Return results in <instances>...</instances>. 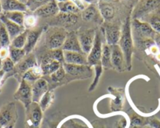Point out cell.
Wrapping results in <instances>:
<instances>
[{
  "mask_svg": "<svg viewBox=\"0 0 160 128\" xmlns=\"http://www.w3.org/2000/svg\"><path fill=\"white\" fill-rule=\"evenodd\" d=\"M118 44L124 54L127 69L130 71L132 69V58L134 50V44L131 31V14L128 15L122 22L121 36Z\"/></svg>",
  "mask_w": 160,
  "mask_h": 128,
  "instance_id": "6da1fadb",
  "label": "cell"
},
{
  "mask_svg": "<svg viewBox=\"0 0 160 128\" xmlns=\"http://www.w3.org/2000/svg\"><path fill=\"white\" fill-rule=\"evenodd\" d=\"M48 26L63 28L68 32L77 31L82 26L80 13H65L60 12L58 15L47 21Z\"/></svg>",
  "mask_w": 160,
  "mask_h": 128,
  "instance_id": "7a4b0ae2",
  "label": "cell"
},
{
  "mask_svg": "<svg viewBox=\"0 0 160 128\" xmlns=\"http://www.w3.org/2000/svg\"><path fill=\"white\" fill-rule=\"evenodd\" d=\"M131 31L134 46L149 40H154L156 34L148 23L138 19H131Z\"/></svg>",
  "mask_w": 160,
  "mask_h": 128,
  "instance_id": "3957f363",
  "label": "cell"
},
{
  "mask_svg": "<svg viewBox=\"0 0 160 128\" xmlns=\"http://www.w3.org/2000/svg\"><path fill=\"white\" fill-rule=\"evenodd\" d=\"M68 32L63 28L48 26L45 30V49L57 50L62 48Z\"/></svg>",
  "mask_w": 160,
  "mask_h": 128,
  "instance_id": "277c9868",
  "label": "cell"
},
{
  "mask_svg": "<svg viewBox=\"0 0 160 128\" xmlns=\"http://www.w3.org/2000/svg\"><path fill=\"white\" fill-rule=\"evenodd\" d=\"M81 20H82V26L87 28H94L95 26L101 27L104 22L102 16H101L98 5H87L84 10L80 13Z\"/></svg>",
  "mask_w": 160,
  "mask_h": 128,
  "instance_id": "5b68a950",
  "label": "cell"
},
{
  "mask_svg": "<svg viewBox=\"0 0 160 128\" xmlns=\"http://www.w3.org/2000/svg\"><path fill=\"white\" fill-rule=\"evenodd\" d=\"M122 21H112V22L104 21L101 26L103 36L108 45L112 46L118 44L121 36V32H122Z\"/></svg>",
  "mask_w": 160,
  "mask_h": 128,
  "instance_id": "8992f818",
  "label": "cell"
},
{
  "mask_svg": "<svg viewBox=\"0 0 160 128\" xmlns=\"http://www.w3.org/2000/svg\"><path fill=\"white\" fill-rule=\"evenodd\" d=\"M160 8V0H139L131 12V19L141 20Z\"/></svg>",
  "mask_w": 160,
  "mask_h": 128,
  "instance_id": "52a82bcc",
  "label": "cell"
},
{
  "mask_svg": "<svg viewBox=\"0 0 160 128\" xmlns=\"http://www.w3.org/2000/svg\"><path fill=\"white\" fill-rule=\"evenodd\" d=\"M98 6L100 13L104 21H107V22L121 21L117 18V13L119 12L120 7H122V4L118 2V0L112 1V2L101 0Z\"/></svg>",
  "mask_w": 160,
  "mask_h": 128,
  "instance_id": "ba28073f",
  "label": "cell"
},
{
  "mask_svg": "<svg viewBox=\"0 0 160 128\" xmlns=\"http://www.w3.org/2000/svg\"><path fill=\"white\" fill-rule=\"evenodd\" d=\"M97 28H91L81 26L77 32L78 40L82 51L84 54L88 55L93 47L94 43L95 35H96Z\"/></svg>",
  "mask_w": 160,
  "mask_h": 128,
  "instance_id": "9c48e42d",
  "label": "cell"
},
{
  "mask_svg": "<svg viewBox=\"0 0 160 128\" xmlns=\"http://www.w3.org/2000/svg\"><path fill=\"white\" fill-rule=\"evenodd\" d=\"M25 128H40L42 120V111L37 102H32L25 109Z\"/></svg>",
  "mask_w": 160,
  "mask_h": 128,
  "instance_id": "30bf717a",
  "label": "cell"
},
{
  "mask_svg": "<svg viewBox=\"0 0 160 128\" xmlns=\"http://www.w3.org/2000/svg\"><path fill=\"white\" fill-rule=\"evenodd\" d=\"M103 47V34L101 28H97L94 43L91 50L87 55V64L89 66H95L101 63V53Z\"/></svg>",
  "mask_w": 160,
  "mask_h": 128,
  "instance_id": "8fae6325",
  "label": "cell"
},
{
  "mask_svg": "<svg viewBox=\"0 0 160 128\" xmlns=\"http://www.w3.org/2000/svg\"><path fill=\"white\" fill-rule=\"evenodd\" d=\"M18 112L16 105L13 101L6 103L0 109V126L4 128L10 123L17 122Z\"/></svg>",
  "mask_w": 160,
  "mask_h": 128,
  "instance_id": "7c38bea8",
  "label": "cell"
},
{
  "mask_svg": "<svg viewBox=\"0 0 160 128\" xmlns=\"http://www.w3.org/2000/svg\"><path fill=\"white\" fill-rule=\"evenodd\" d=\"M13 98L19 101L24 105V109L28 108L32 103V86L26 80L21 79L17 91L13 95Z\"/></svg>",
  "mask_w": 160,
  "mask_h": 128,
  "instance_id": "4fadbf2b",
  "label": "cell"
},
{
  "mask_svg": "<svg viewBox=\"0 0 160 128\" xmlns=\"http://www.w3.org/2000/svg\"><path fill=\"white\" fill-rule=\"evenodd\" d=\"M63 67L67 75L75 79L90 78L93 75V71L90 66L80 65V64H71L63 63Z\"/></svg>",
  "mask_w": 160,
  "mask_h": 128,
  "instance_id": "5bb4252c",
  "label": "cell"
},
{
  "mask_svg": "<svg viewBox=\"0 0 160 128\" xmlns=\"http://www.w3.org/2000/svg\"><path fill=\"white\" fill-rule=\"evenodd\" d=\"M47 27V25L36 26L32 29H28L27 41H26V44L24 48L27 54L32 53L33 50L36 47L41 35H42L43 32H45Z\"/></svg>",
  "mask_w": 160,
  "mask_h": 128,
  "instance_id": "9a60e30c",
  "label": "cell"
},
{
  "mask_svg": "<svg viewBox=\"0 0 160 128\" xmlns=\"http://www.w3.org/2000/svg\"><path fill=\"white\" fill-rule=\"evenodd\" d=\"M38 65L39 64H38V61H37V58L35 54H34L32 53L28 54L20 62L15 64L13 71L11 73H9V75H7V77L10 76L11 75H21V77H22V75L28 69H32L33 67H36V66Z\"/></svg>",
  "mask_w": 160,
  "mask_h": 128,
  "instance_id": "2e32d148",
  "label": "cell"
},
{
  "mask_svg": "<svg viewBox=\"0 0 160 128\" xmlns=\"http://www.w3.org/2000/svg\"><path fill=\"white\" fill-rule=\"evenodd\" d=\"M59 13L60 10L56 0H51L48 3L45 4L33 12L37 18H42V19H50Z\"/></svg>",
  "mask_w": 160,
  "mask_h": 128,
  "instance_id": "e0dca14e",
  "label": "cell"
},
{
  "mask_svg": "<svg viewBox=\"0 0 160 128\" xmlns=\"http://www.w3.org/2000/svg\"><path fill=\"white\" fill-rule=\"evenodd\" d=\"M111 50H112V69L120 72H124L127 69L125 58L118 44L111 46Z\"/></svg>",
  "mask_w": 160,
  "mask_h": 128,
  "instance_id": "ac0fdd59",
  "label": "cell"
},
{
  "mask_svg": "<svg viewBox=\"0 0 160 128\" xmlns=\"http://www.w3.org/2000/svg\"><path fill=\"white\" fill-rule=\"evenodd\" d=\"M50 83L45 78L42 77L32 84V102H39L40 99L49 90Z\"/></svg>",
  "mask_w": 160,
  "mask_h": 128,
  "instance_id": "d6986e66",
  "label": "cell"
},
{
  "mask_svg": "<svg viewBox=\"0 0 160 128\" xmlns=\"http://www.w3.org/2000/svg\"><path fill=\"white\" fill-rule=\"evenodd\" d=\"M58 128H93L87 120L79 115H72L64 119Z\"/></svg>",
  "mask_w": 160,
  "mask_h": 128,
  "instance_id": "ffe728a7",
  "label": "cell"
},
{
  "mask_svg": "<svg viewBox=\"0 0 160 128\" xmlns=\"http://www.w3.org/2000/svg\"><path fill=\"white\" fill-rule=\"evenodd\" d=\"M61 49L64 51H75L82 53L76 31L68 32Z\"/></svg>",
  "mask_w": 160,
  "mask_h": 128,
  "instance_id": "44dd1931",
  "label": "cell"
},
{
  "mask_svg": "<svg viewBox=\"0 0 160 128\" xmlns=\"http://www.w3.org/2000/svg\"><path fill=\"white\" fill-rule=\"evenodd\" d=\"M64 61L67 64L88 65L87 55L80 52L64 51Z\"/></svg>",
  "mask_w": 160,
  "mask_h": 128,
  "instance_id": "7402d4cb",
  "label": "cell"
},
{
  "mask_svg": "<svg viewBox=\"0 0 160 128\" xmlns=\"http://www.w3.org/2000/svg\"><path fill=\"white\" fill-rule=\"evenodd\" d=\"M0 20L3 22V24H5L6 28H7V32H8L9 35H10V40H13L15 37L18 36V35H20L21 33H22L24 30H25V28L24 26H21L19 24H16V23L13 22L10 20L7 19L5 16L1 13L0 14Z\"/></svg>",
  "mask_w": 160,
  "mask_h": 128,
  "instance_id": "603a6c76",
  "label": "cell"
},
{
  "mask_svg": "<svg viewBox=\"0 0 160 128\" xmlns=\"http://www.w3.org/2000/svg\"><path fill=\"white\" fill-rule=\"evenodd\" d=\"M112 90V96L114 98L111 99L110 111L112 112H119L122 110L124 104V96L122 90H117L114 88H109Z\"/></svg>",
  "mask_w": 160,
  "mask_h": 128,
  "instance_id": "cb8c5ba5",
  "label": "cell"
},
{
  "mask_svg": "<svg viewBox=\"0 0 160 128\" xmlns=\"http://www.w3.org/2000/svg\"><path fill=\"white\" fill-rule=\"evenodd\" d=\"M2 12L21 11L28 12V7L25 4L22 3L18 0H1Z\"/></svg>",
  "mask_w": 160,
  "mask_h": 128,
  "instance_id": "d4e9b609",
  "label": "cell"
},
{
  "mask_svg": "<svg viewBox=\"0 0 160 128\" xmlns=\"http://www.w3.org/2000/svg\"><path fill=\"white\" fill-rule=\"evenodd\" d=\"M150 118L143 116L136 112L129 114V126L128 128H146L149 124Z\"/></svg>",
  "mask_w": 160,
  "mask_h": 128,
  "instance_id": "484cf974",
  "label": "cell"
},
{
  "mask_svg": "<svg viewBox=\"0 0 160 128\" xmlns=\"http://www.w3.org/2000/svg\"><path fill=\"white\" fill-rule=\"evenodd\" d=\"M140 21L148 23L155 32L160 33V8L150 13Z\"/></svg>",
  "mask_w": 160,
  "mask_h": 128,
  "instance_id": "4316f807",
  "label": "cell"
},
{
  "mask_svg": "<svg viewBox=\"0 0 160 128\" xmlns=\"http://www.w3.org/2000/svg\"><path fill=\"white\" fill-rule=\"evenodd\" d=\"M101 63L103 69H112V50L111 46L107 44H103L102 53H101Z\"/></svg>",
  "mask_w": 160,
  "mask_h": 128,
  "instance_id": "83f0119b",
  "label": "cell"
},
{
  "mask_svg": "<svg viewBox=\"0 0 160 128\" xmlns=\"http://www.w3.org/2000/svg\"><path fill=\"white\" fill-rule=\"evenodd\" d=\"M42 77V72L41 67L39 65L36 67H33L28 69L24 75H22L21 79L26 80L28 83H35L37 80Z\"/></svg>",
  "mask_w": 160,
  "mask_h": 128,
  "instance_id": "f1b7e54d",
  "label": "cell"
},
{
  "mask_svg": "<svg viewBox=\"0 0 160 128\" xmlns=\"http://www.w3.org/2000/svg\"><path fill=\"white\" fill-rule=\"evenodd\" d=\"M62 65L63 63L56 61V60H52V61H48V62L45 63V64H41L40 67H41V69H42V76L52 75L55 72H57Z\"/></svg>",
  "mask_w": 160,
  "mask_h": 128,
  "instance_id": "f546056e",
  "label": "cell"
},
{
  "mask_svg": "<svg viewBox=\"0 0 160 128\" xmlns=\"http://www.w3.org/2000/svg\"><path fill=\"white\" fill-rule=\"evenodd\" d=\"M58 8L60 12L65 13H80L82 10H80L75 4L70 1L65 2H58Z\"/></svg>",
  "mask_w": 160,
  "mask_h": 128,
  "instance_id": "4dcf8cb0",
  "label": "cell"
},
{
  "mask_svg": "<svg viewBox=\"0 0 160 128\" xmlns=\"http://www.w3.org/2000/svg\"><path fill=\"white\" fill-rule=\"evenodd\" d=\"M2 14L5 16L7 19L10 20L13 22L19 24L21 26H24V21L25 13L21 11H10V12H2Z\"/></svg>",
  "mask_w": 160,
  "mask_h": 128,
  "instance_id": "1f68e13d",
  "label": "cell"
},
{
  "mask_svg": "<svg viewBox=\"0 0 160 128\" xmlns=\"http://www.w3.org/2000/svg\"><path fill=\"white\" fill-rule=\"evenodd\" d=\"M26 55H27V54L24 49L15 48L11 46L9 47V57L15 64L20 62Z\"/></svg>",
  "mask_w": 160,
  "mask_h": 128,
  "instance_id": "d6a6232c",
  "label": "cell"
},
{
  "mask_svg": "<svg viewBox=\"0 0 160 128\" xmlns=\"http://www.w3.org/2000/svg\"><path fill=\"white\" fill-rule=\"evenodd\" d=\"M11 44L10 35L6 28L5 24L0 20V48L9 47Z\"/></svg>",
  "mask_w": 160,
  "mask_h": 128,
  "instance_id": "836d02e7",
  "label": "cell"
},
{
  "mask_svg": "<svg viewBox=\"0 0 160 128\" xmlns=\"http://www.w3.org/2000/svg\"><path fill=\"white\" fill-rule=\"evenodd\" d=\"M53 98H54V95H53V90H49L48 91L46 92L45 95L42 97V98L40 99L39 102H38V105H39L42 112L46 111L50 107L51 103L53 102Z\"/></svg>",
  "mask_w": 160,
  "mask_h": 128,
  "instance_id": "e575fe53",
  "label": "cell"
},
{
  "mask_svg": "<svg viewBox=\"0 0 160 128\" xmlns=\"http://www.w3.org/2000/svg\"><path fill=\"white\" fill-rule=\"evenodd\" d=\"M27 35H28V29H25L22 33L18 35V36L15 37L11 41L10 46L15 48L18 49H24V46L26 44L27 41Z\"/></svg>",
  "mask_w": 160,
  "mask_h": 128,
  "instance_id": "d590c367",
  "label": "cell"
},
{
  "mask_svg": "<svg viewBox=\"0 0 160 128\" xmlns=\"http://www.w3.org/2000/svg\"><path fill=\"white\" fill-rule=\"evenodd\" d=\"M38 18L32 12H26L24 16V27L25 29H32L36 27Z\"/></svg>",
  "mask_w": 160,
  "mask_h": 128,
  "instance_id": "8d00e7d4",
  "label": "cell"
},
{
  "mask_svg": "<svg viewBox=\"0 0 160 128\" xmlns=\"http://www.w3.org/2000/svg\"><path fill=\"white\" fill-rule=\"evenodd\" d=\"M94 72H95V77L93 79V82H92L91 85H90V88H89V91L92 92L93 90H94L96 89V87H98V83H99L100 78H101V75H102L103 72V67L101 63L96 64L94 66Z\"/></svg>",
  "mask_w": 160,
  "mask_h": 128,
  "instance_id": "74e56055",
  "label": "cell"
},
{
  "mask_svg": "<svg viewBox=\"0 0 160 128\" xmlns=\"http://www.w3.org/2000/svg\"><path fill=\"white\" fill-rule=\"evenodd\" d=\"M51 0H28L26 6L28 7V12H35L37 9L40 8L45 4L48 3Z\"/></svg>",
  "mask_w": 160,
  "mask_h": 128,
  "instance_id": "f35d334b",
  "label": "cell"
},
{
  "mask_svg": "<svg viewBox=\"0 0 160 128\" xmlns=\"http://www.w3.org/2000/svg\"><path fill=\"white\" fill-rule=\"evenodd\" d=\"M66 75H67V73H66L65 70H64V67H63L62 65L58 71H57V72H55L54 73L50 75V78L53 83H61V82L65 78Z\"/></svg>",
  "mask_w": 160,
  "mask_h": 128,
  "instance_id": "ab89813d",
  "label": "cell"
},
{
  "mask_svg": "<svg viewBox=\"0 0 160 128\" xmlns=\"http://www.w3.org/2000/svg\"><path fill=\"white\" fill-rule=\"evenodd\" d=\"M15 67V64L10 58V57L2 61V70L5 72L6 74L11 73Z\"/></svg>",
  "mask_w": 160,
  "mask_h": 128,
  "instance_id": "60d3db41",
  "label": "cell"
},
{
  "mask_svg": "<svg viewBox=\"0 0 160 128\" xmlns=\"http://www.w3.org/2000/svg\"><path fill=\"white\" fill-rule=\"evenodd\" d=\"M129 119L127 116H122L115 123V128H128Z\"/></svg>",
  "mask_w": 160,
  "mask_h": 128,
  "instance_id": "b9f144b4",
  "label": "cell"
},
{
  "mask_svg": "<svg viewBox=\"0 0 160 128\" xmlns=\"http://www.w3.org/2000/svg\"><path fill=\"white\" fill-rule=\"evenodd\" d=\"M118 1L121 3L126 8L129 9L130 11H132L139 0H118Z\"/></svg>",
  "mask_w": 160,
  "mask_h": 128,
  "instance_id": "7bdbcfd3",
  "label": "cell"
},
{
  "mask_svg": "<svg viewBox=\"0 0 160 128\" xmlns=\"http://www.w3.org/2000/svg\"><path fill=\"white\" fill-rule=\"evenodd\" d=\"M56 1L57 2H65V1H70V2L73 3L74 4H75V5H76L81 10H84V9L86 8V7H87L82 0H56Z\"/></svg>",
  "mask_w": 160,
  "mask_h": 128,
  "instance_id": "ee69618b",
  "label": "cell"
},
{
  "mask_svg": "<svg viewBox=\"0 0 160 128\" xmlns=\"http://www.w3.org/2000/svg\"><path fill=\"white\" fill-rule=\"evenodd\" d=\"M9 57V47H2L0 48V60L6 59Z\"/></svg>",
  "mask_w": 160,
  "mask_h": 128,
  "instance_id": "f6af8a7d",
  "label": "cell"
},
{
  "mask_svg": "<svg viewBox=\"0 0 160 128\" xmlns=\"http://www.w3.org/2000/svg\"><path fill=\"white\" fill-rule=\"evenodd\" d=\"M148 125L152 128H160V120L157 118H150Z\"/></svg>",
  "mask_w": 160,
  "mask_h": 128,
  "instance_id": "bcb514c9",
  "label": "cell"
},
{
  "mask_svg": "<svg viewBox=\"0 0 160 128\" xmlns=\"http://www.w3.org/2000/svg\"><path fill=\"white\" fill-rule=\"evenodd\" d=\"M154 42H155V44L160 49V33L155 34V37H154Z\"/></svg>",
  "mask_w": 160,
  "mask_h": 128,
  "instance_id": "7dc6e473",
  "label": "cell"
},
{
  "mask_svg": "<svg viewBox=\"0 0 160 128\" xmlns=\"http://www.w3.org/2000/svg\"><path fill=\"white\" fill-rule=\"evenodd\" d=\"M5 75H6V73L4 71L2 70H0V89H1V87H2V84H3L4 81H5Z\"/></svg>",
  "mask_w": 160,
  "mask_h": 128,
  "instance_id": "c3c4849f",
  "label": "cell"
},
{
  "mask_svg": "<svg viewBox=\"0 0 160 128\" xmlns=\"http://www.w3.org/2000/svg\"><path fill=\"white\" fill-rule=\"evenodd\" d=\"M84 3H87V5H92V4H94V5H98V3H100L101 0H82Z\"/></svg>",
  "mask_w": 160,
  "mask_h": 128,
  "instance_id": "681fc988",
  "label": "cell"
},
{
  "mask_svg": "<svg viewBox=\"0 0 160 128\" xmlns=\"http://www.w3.org/2000/svg\"><path fill=\"white\" fill-rule=\"evenodd\" d=\"M15 124H16V122H14V123H10V125H8V126H5V127H4V128H15Z\"/></svg>",
  "mask_w": 160,
  "mask_h": 128,
  "instance_id": "f907efd6",
  "label": "cell"
},
{
  "mask_svg": "<svg viewBox=\"0 0 160 128\" xmlns=\"http://www.w3.org/2000/svg\"><path fill=\"white\" fill-rule=\"evenodd\" d=\"M18 1H20V2L22 3L25 4V5H26V3H27V2H28V0H18Z\"/></svg>",
  "mask_w": 160,
  "mask_h": 128,
  "instance_id": "816d5d0a",
  "label": "cell"
},
{
  "mask_svg": "<svg viewBox=\"0 0 160 128\" xmlns=\"http://www.w3.org/2000/svg\"><path fill=\"white\" fill-rule=\"evenodd\" d=\"M2 13V4H1V0H0V14Z\"/></svg>",
  "mask_w": 160,
  "mask_h": 128,
  "instance_id": "f5cc1de1",
  "label": "cell"
},
{
  "mask_svg": "<svg viewBox=\"0 0 160 128\" xmlns=\"http://www.w3.org/2000/svg\"><path fill=\"white\" fill-rule=\"evenodd\" d=\"M0 70H2V61L0 60Z\"/></svg>",
  "mask_w": 160,
  "mask_h": 128,
  "instance_id": "db71d44e",
  "label": "cell"
},
{
  "mask_svg": "<svg viewBox=\"0 0 160 128\" xmlns=\"http://www.w3.org/2000/svg\"><path fill=\"white\" fill-rule=\"evenodd\" d=\"M104 1H107V2H112V1H115V0H104Z\"/></svg>",
  "mask_w": 160,
  "mask_h": 128,
  "instance_id": "11a10c76",
  "label": "cell"
},
{
  "mask_svg": "<svg viewBox=\"0 0 160 128\" xmlns=\"http://www.w3.org/2000/svg\"><path fill=\"white\" fill-rule=\"evenodd\" d=\"M0 128H2V126H0Z\"/></svg>",
  "mask_w": 160,
  "mask_h": 128,
  "instance_id": "9f6ffc18",
  "label": "cell"
}]
</instances>
